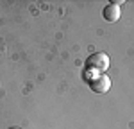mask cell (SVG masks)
<instances>
[{
    "instance_id": "obj_2",
    "label": "cell",
    "mask_w": 134,
    "mask_h": 129,
    "mask_svg": "<svg viewBox=\"0 0 134 129\" xmlns=\"http://www.w3.org/2000/svg\"><path fill=\"white\" fill-rule=\"evenodd\" d=\"M90 88H91V92L98 93V95L107 93V92L111 90V77H107L105 74H98L91 83H90Z\"/></svg>"
},
{
    "instance_id": "obj_3",
    "label": "cell",
    "mask_w": 134,
    "mask_h": 129,
    "mask_svg": "<svg viewBox=\"0 0 134 129\" xmlns=\"http://www.w3.org/2000/svg\"><path fill=\"white\" fill-rule=\"evenodd\" d=\"M102 16L105 22L109 23H114V22L120 20L122 16V7H120V2H109L105 7L102 9Z\"/></svg>"
},
{
    "instance_id": "obj_1",
    "label": "cell",
    "mask_w": 134,
    "mask_h": 129,
    "mask_svg": "<svg viewBox=\"0 0 134 129\" xmlns=\"http://www.w3.org/2000/svg\"><path fill=\"white\" fill-rule=\"evenodd\" d=\"M109 66H111V59H109V56H107L105 52H93V54H90L88 59H86V63H84V68L93 70V72H97V74L105 72Z\"/></svg>"
},
{
    "instance_id": "obj_4",
    "label": "cell",
    "mask_w": 134,
    "mask_h": 129,
    "mask_svg": "<svg viewBox=\"0 0 134 129\" xmlns=\"http://www.w3.org/2000/svg\"><path fill=\"white\" fill-rule=\"evenodd\" d=\"M9 129H20V127H9Z\"/></svg>"
}]
</instances>
